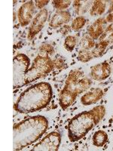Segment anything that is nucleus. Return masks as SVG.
Segmentation results:
<instances>
[{
  "label": "nucleus",
  "instance_id": "f257e3e1",
  "mask_svg": "<svg viewBox=\"0 0 113 151\" xmlns=\"http://www.w3.org/2000/svg\"><path fill=\"white\" fill-rule=\"evenodd\" d=\"M52 96L53 91L49 83H36L21 93L14 104V110L21 113L39 111L49 104Z\"/></svg>",
  "mask_w": 113,
  "mask_h": 151
},
{
  "label": "nucleus",
  "instance_id": "f03ea898",
  "mask_svg": "<svg viewBox=\"0 0 113 151\" xmlns=\"http://www.w3.org/2000/svg\"><path fill=\"white\" fill-rule=\"evenodd\" d=\"M48 127V122L42 116L26 119L13 128V147L20 150L39 139Z\"/></svg>",
  "mask_w": 113,
  "mask_h": 151
},
{
  "label": "nucleus",
  "instance_id": "7ed1b4c3",
  "mask_svg": "<svg viewBox=\"0 0 113 151\" xmlns=\"http://www.w3.org/2000/svg\"><path fill=\"white\" fill-rule=\"evenodd\" d=\"M97 124L98 122L91 110L79 113L69 122V138L71 142H75L82 139Z\"/></svg>",
  "mask_w": 113,
  "mask_h": 151
},
{
  "label": "nucleus",
  "instance_id": "20e7f679",
  "mask_svg": "<svg viewBox=\"0 0 113 151\" xmlns=\"http://www.w3.org/2000/svg\"><path fill=\"white\" fill-rule=\"evenodd\" d=\"M54 68V66L53 60L51 58L38 55L26 73L25 76V84L27 85L28 83L48 75L53 70Z\"/></svg>",
  "mask_w": 113,
  "mask_h": 151
},
{
  "label": "nucleus",
  "instance_id": "39448f33",
  "mask_svg": "<svg viewBox=\"0 0 113 151\" xmlns=\"http://www.w3.org/2000/svg\"><path fill=\"white\" fill-rule=\"evenodd\" d=\"M91 84L92 82L91 79L85 77L82 71L75 69L69 73L64 88L72 91L78 96L88 89Z\"/></svg>",
  "mask_w": 113,
  "mask_h": 151
},
{
  "label": "nucleus",
  "instance_id": "423d86ee",
  "mask_svg": "<svg viewBox=\"0 0 113 151\" xmlns=\"http://www.w3.org/2000/svg\"><path fill=\"white\" fill-rule=\"evenodd\" d=\"M30 65V60L24 54H18L13 59V86L18 88L25 86V76Z\"/></svg>",
  "mask_w": 113,
  "mask_h": 151
},
{
  "label": "nucleus",
  "instance_id": "0eeeda50",
  "mask_svg": "<svg viewBox=\"0 0 113 151\" xmlns=\"http://www.w3.org/2000/svg\"><path fill=\"white\" fill-rule=\"evenodd\" d=\"M61 142L60 133L53 132L47 134L39 143L33 147V151H56L59 149Z\"/></svg>",
  "mask_w": 113,
  "mask_h": 151
},
{
  "label": "nucleus",
  "instance_id": "6e6552de",
  "mask_svg": "<svg viewBox=\"0 0 113 151\" xmlns=\"http://www.w3.org/2000/svg\"><path fill=\"white\" fill-rule=\"evenodd\" d=\"M48 18V12L46 9H43L38 12L31 22L28 32V40H32L44 27L45 22Z\"/></svg>",
  "mask_w": 113,
  "mask_h": 151
},
{
  "label": "nucleus",
  "instance_id": "1a4fd4ad",
  "mask_svg": "<svg viewBox=\"0 0 113 151\" xmlns=\"http://www.w3.org/2000/svg\"><path fill=\"white\" fill-rule=\"evenodd\" d=\"M36 13V5L33 1H28L21 5L17 12L18 21L21 27H26L33 20Z\"/></svg>",
  "mask_w": 113,
  "mask_h": 151
},
{
  "label": "nucleus",
  "instance_id": "9d476101",
  "mask_svg": "<svg viewBox=\"0 0 113 151\" xmlns=\"http://www.w3.org/2000/svg\"><path fill=\"white\" fill-rule=\"evenodd\" d=\"M111 74V67L108 62H103L91 68V76L95 81H103Z\"/></svg>",
  "mask_w": 113,
  "mask_h": 151
},
{
  "label": "nucleus",
  "instance_id": "9b49d317",
  "mask_svg": "<svg viewBox=\"0 0 113 151\" xmlns=\"http://www.w3.org/2000/svg\"><path fill=\"white\" fill-rule=\"evenodd\" d=\"M71 20V14L68 11H57V12L52 16L51 21L49 23V26L51 27L56 29L61 27L64 24H67Z\"/></svg>",
  "mask_w": 113,
  "mask_h": 151
},
{
  "label": "nucleus",
  "instance_id": "f8f14e48",
  "mask_svg": "<svg viewBox=\"0 0 113 151\" xmlns=\"http://www.w3.org/2000/svg\"><path fill=\"white\" fill-rule=\"evenodd\" d=\"M107 24L106 19L100 17L98 18L97 21H94L91 26L87 28V34L89 35L94 40H98L102 36L105 29L104 26Z\"/></svg>",
  "mask_w": 113,
  "mask_h": 151
},
{
  "label": "nucleus",
  "instance_id": "ddd939ff",
  "mask_svg": "<svg viewBox=\"0 0 113 151\" xmlns=\"http://www.w3.org/2000/svg\"><path fill=\"white\" fill-rule=\"evenodd\" d=\"M103 96V91L99 88H96L94 89H91L88 92L85 93L82 98H81V102L84 106H89L96 104Z\"/></svg>",
  "mask_w": 113,
  "mask_h": 151
},
{
  "label": "nucleus",
  "instance_id": "4468645a",
  "mask_svg": "<svg viewBox=\"0 0 113 151\" xmlns=\"http://www.w3.org/2000/svg\"><path fill=\"white\" fill-rule=\"evenodd\" d=\"M76 98H77L76 94L64 88L59 94V104L63 110H66L75 102Z\"/></svg>",
  "mask_w": 113,
  "mask_h": 151
},
{
  "label": "nucleus",
  "instance_id": "2eb2a0df",
  "mask_svg": "<svg viewBox=\"0 0 113 151\" xmlns=\"http://www.w3.org/2000/svg\"><path fill=\"white\" fill-rule=\"evenodd\" d=\"M92 141L94 146L101 147L104 146L108 141V134L103 130L97 131L94 134Z\"/></svg>",
  "mask_w": 113,
  "mask_h": 151
},
{
  "label": "nucleus",
  "instance_id": "dca6fc26",
  "mask_svg": "<svg viewBox=\"0 0 113 151\" xmlns=\"http://www.w3.org/2000/svg\"><path fill=\"white\" fill-rule=\"evenodd\" d=\"M106 4L104 1L97 0L94 1L90 9V14L91 16L102 15L106 11Z\"/></svg>",
  "mask_w": 113,
  "mask_h": 151
},
{
  "label": "nucleus",
  "instance_id": "f3484780",
  "mask_svg": "<svg viewBox=\"0 0 113 151\" xmlns=\"http://www.w3.org/2000/svg\"><path fill=\"white\" fill-rule=\"evenodd\" d=\"M109 45H110L106 41H99V42L96 43L95 47L92 50H91L93 58H99L102 56Z\"/></svg>",
  "mask_w": 113,
  "mask_h": 151
},
{
  "label": "nucleus",
  "instance_id": "a211bd4d",
  "mask_svg": "<svg viewBox=\"0 0 113 151\" xmlns=\"http://www.w3.org/2000/svg\"><path fill=\"white\" fill-rule=\"evenodd\" d=\"M81 47H82V49L84 50H92L93 48L95 47L96 45V42H95V40L94 39L91 37L89 35H84L82 37V40H81Z\"/></svg>",
  "mask_w": 113,
  "mask_h": 151
},
{
  "label": "nucleus",
  "instance_id": "6ab92c4d",
  "mask_svg": "<svg viewBox=\"0 0 113 151\" xmlns=\"http://www.w3.org/2000/svg\"><path fill=\"white\" fill-rule=\"evenodd\" d=\"M54 54V47L51 45H50L48 43L42 44L39 47V55H40V56L51 58Z\"/></svg>",
  "mask_w": 113,
  "mask_h": 151
},
{
  "label": "nucleus",
  "instance_id": "aec40b11",
  "mask_svg": "<svg viewBox=\"0 0 113 151\" xmlns=\"http://www.w3.org/2000/svg\"><path fill=\"white\" fill-rule=\"evenodd\" d=\"M99 41H106L111 45L113 43V24L106 28L102 36L99 37Z\"/></svg>",
  "mask_w": 113,
  "mask_h": 151
},
{
  "label": "nucleus",
  "instance_id": "412c9836",
  "mask_svg": "<svg viewBox=\"0 0 113 151\" xmlns=\"http://www.w3.org/2000/svg\"><path fill=\"white\" fill-rule=\"evenodd\" d=\"M77 44V39L74 36H68L64 41V47L68 52H72Z\"/></svg>",
  "mask_w": 113,
  "mask_h": 151
},
{
  "label": "nucleus",
  "instance_id": "4be33fe9",
  "mask_svg": "<svg viewBox=\"0 0 113 151\" xmlns=\"http://www.w3.org/2000/svg\"><path fill=\"white\" fill-rule=\"evenodd\" d=\"M72 2L69 0H54L52 1V5L54 8L59 11H64L69 7Z\"/></svg>",
  "mask_w": 113,
  "mask_h": 151
},
{
  "label": "nucleus",
  "instance_id": "5701e85b",
  "mask_svg": "<svg viewBox=\"0 0 113 151\" xmlns=\"http://www.w3.org/2000/svg\"><path fill=\"white\" fill-rule=\"evenodd\" d=\"M85 23L86 19L84 18V17H83V16H79V17H75L73 21H72L71 28L74 31H78L84 26Z\"/></svg>",
  "mask_w": 113,
  "mask_h": 151
},
{
  "label": "nucleus",
  "instance_id": "b1692460",
  "mask_svg": "<svg viewBox=\"0 0 113 151\" xmlns=\"http://www.w3.org/2000/svg\"><path fill=\"white\" fill-rule=\"evenodd\" d=\"M92 112L94 113V116L96 118L97 121L99 123V121L101 120L104 117L105 114H106V108L105 106H103V105H99V106H97L95 107L92 109Z\"/></svg>",
  "mask_w": 113,
  "mask_h": 151
},
{
  "label": "nucleus",
  "instance_id": "393cba45",
  "mask_svg": "<svg viewBox=\"0 0 113 151\" xmlns=\"http://www.w3.org/2000/svg\"><path fill=\"white\" fill-rule=\"evenodd\" d=\"M93 58H94L92 56V54L89 50L81 49L78 54V59L83 63H87Z\"/></svg>",
  "mask_w": 113,
  "mask_h": 151
},
{
  "label": "nucleus",
  "instance_id": "a878e982",
  "mask_svg": "<svg viewBox=\"0 0 113 151\" xmlns=\"http://www.w3.org/2000/svg\"><path fill=\"white\" fill-rule=\"evenodd\" d=\"M53 63L54 66V68L57 69V70H63L66 67L65 59L64 58V57L60 56V55L56 56L54 59Z\"/></svg>",
  "mask_w": 113,
  "mask_h": 151
},
{
  "label": "nucleus",
  "instance_id": "bb28decb",
  "mask_svg": "<svg viewBox=\"0 0 113 151\" xmlns=\"http://www.w3.org/2000/svg\"><path fill=\"white\" fill-rule=\"evenodd\" d=\"M48 2H49V1L48 0H39V1H35V5H36V7L37 8V9H40V10H41V9H43V8L45 7V5H47L48 4Z\"/></svg>",
  "mask_w": 113,
  "mask_h": 151
},
{
  "label": "nucleus",
  "instance_id": "cd10ccee",
  "mask_svg": "<svg viewBox=\"0 0 113 151\" xmlns=\"http://www.w3.org/2000/svg\"><path fill=\"white\" fill-rule=\"evenodd\" d=\"M73 2V6L75 10V12L78 14H80V11L82 10V6L83 2H82V1H74Z\"/></svg>",
  "mask_w": 113,
  "mask_h": 151
},
{
  "label": "nucleus",
  "instance_id": "c85d7f7f",
  "mask_svg": "<svg viewBox=\"0 0 113 151\" xmlns=\"http://www.w3.org/2000/svg\"><path fill=\"white\" fill-rule=\"evenodd\" d=\"M70 30L71 27L68 26V25H65V26H64L60 29V33H61L62 34H67L68 33H69V31Z\"/></svg>",
  "mask_w": 113,
  "mask_h": 151
},
{
  "label": "nucleus",
  "instance_id": "c756f323",
  "mask_svg": "<svg viewBox=\"0 0 113 151\" xmlns=\"http://www.w3.org/2000/svg\"><path fill=\"white\" fill-rule=\"evenodd\" d=\"M106 21H107V23H112L113 24V12H111L106 16Z\"/></svg>",
  "mask_w": 113,
  "mask_h": 151
},
{
  "label": "nucleus",
  "instance_id": "7c9ffc66",
  "mask_svg": "<svg viewBox=\"0 0 113 151\" xmlns=\"http://www.w3.org/2000/svg\"><path fill=\"white\" fill-rule=\"evenodd\" d=\"M109 12L111 13V12H113V1L112 2H111V3H110V6H109Z\"/></svg>",
  "mask_w": 113,
  "mask_h": 151
}]
</instances>
